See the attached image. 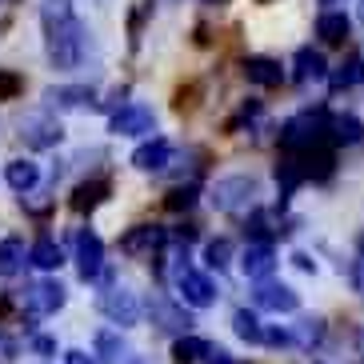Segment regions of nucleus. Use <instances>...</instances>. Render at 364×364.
Masks as SVG:
<instances>
[{
	"mask_svg": "<svg viewBox=\"0 0 364 364\" xmlns=\"http://www.w3.org/2000/svg\"><path fill=\"white\" fill-rule=\"evenodd\" d=\"M21 140L28 144V149L44 152V149H56V144L65 140V129H60V120H56L48 108H41V112L21 117Z\"/></svg>",
	"mask_w": 364,
	"mask_h": 364,
	"instance_id": "obj_6",
	"label": "nucleus"
},
{
	"mask_svg": "<svg viewBox=\"0 0 364 364\" xmlns=\"http://www.w3.org/2000/svg\"><path fill=\"white\" fill-rule=\"evenodd\" d=\"M252 300H257V309H264V312H296L300 309L296 289L280 284V280H260L257 292H252Z\"/></svg>",
	"mask_w": 364,
	"mask_h": 364,
	"instance_id": "obj_12",
	"label": "nucleus"
},
{
	"mask_svg": "<svg viewBox=\"0 0 364 364\" xmlns=\"http://www.w3.org/2000/svg\"><path fill=\"white\" fill-rule=\"evenodd\" d=\"M208 348L213 344L208 341H200V336H181V341H172V364H200L204 356H208Z\"/></svg>",
	"mask_w": 364,
	"mask_h": 364,
	"instance_id": "obj_25",
	"label": "nucleus"
},
{
	"mask_svg": "<svg viewBox=\"0 0 364 364\" xmlns=\"http://www.w3.org/2000/svg\"><path fill=\"white\" fill-rule=\"evenodd\" d=\"M9 309H12V300H9V296H0V316H9Z\"/></svg>",
	"mask_w": 364,
	"mask_h": 364,
	"instance_id": "obj_37",
	"label": "nucleus"
},
{
	"mask_svg": "<svg viewBox=\"0 0 364 364\" xmlns=\"http://www.w3.org/2000/svg\"><path fill=\"white\" fill-rule=\"evenodd\" d=\"M245 76H248V85H260V88L284 85V68H280V60H272V56H248Z\"/></svg>",
	"mask_w": 364,
	"mask_h": 364,
	"instance_id": "obj_16",
	"label": "nucleus"
},
{
	"mask_svg": "<svg viewBox=\"0 0 364 364\" xmlns=\"http://www.w3.org/2000/svg\"><path fill=\"white\" fill-rule=\"evenodd\" d=\"M328 129H332V117L324 112V108H304V112H296V117H289L284 124H280V149L289 152V156L312 152L316 144H324Z\"/></svg>",
	"mask_w": 364,
	"mask_h": 364,
	"instance_id": "obj_2",
	"label": "nucleus"
},
{
	"mask_svg": "<svg viewBox=\"0 0 364 364\" xmlns=\"http://www.w3.org/2000/svg\"><path fill=\"white\" fill-rule=\"evenodd\" d=\"M292 264H296L300 272H316V260H312L309 252H292Z\"/></svg>",
	"mask_w": 364,
	"mask_h": 364,
	"instance_id": "obj_35",
	"label": "nucleus"
},
{
	"mask_svg": "<svg viewBox=\"0 0 364 364\" xmlns=\"http://www.w3.org/2000/svg\"><path fill=\"white\" fill-rule=\"evenodd\" d=\"M65 284L60 280H36V284H28L24 289V304H28V316H53V312L65 309Z\"/></svg>",
	"mask_w": 364,
	"mask_h": 364,
	"instance_id": "obj_10",
	"label": "nucleus"
},
{
	"mask_svg": "<svg viewBox=\"0 0 364 364\" xmlns=\"http://www.w3.org/2000/svg\"><path fill=\"white\" fill-rule=\"evenodd\" d=\"M264 344H277V348H284V344H292V332H289V328H268V332H264Z\"/></svg>",
	"mask_w": 364,
	"mask_h": 364,
	"instance_id": "obj_33",
	"label": "nucleus"
},
{
	"mask_svg": "<svg viewBox=\"0 0 364 364\" xmlns=\"http://www.w3.org/2000/svg\"><path fill=\"white\" fill-rule=\"evenodd\" d=\"M292 65H296V73H292L296 85H312V80H324L328 76V65H324V56L316 48H300Z\"/></svg>",
	"mask_w": 364,
	"mask_h": 364,
	"instance_id": "obj_19",
	"label": "nucleus"
},
{
	"mask_svg": "<svg viewBox=\"0 0 364 364\" xmlns=\"http://www.w3.org/2000/svg\"><path fill=\"white\" fill-rule=\"evenodd\" d=\"M149 316H152V324L161 332H172L176 341L181 336H188V328H193V316L184 312V304H172L168 296H152L149 300Z\"/></svg>",
	"mask_w": 364,
	"mask_h": 364,
	"instance_id": "obj_11",
	"label": "nucleus"
},
{
	"mask_svg": "<svg viewBox=\"0 0 364 364\" xmlns=\"http://www.w3.org/2000/svg\"><path fill=\"white\" fill-rule=\"evenodd\" d=\"M228 257H232V245H228L225 236H216V240H208V248H204V260L213 268H225Z\"/></svg>",
	"mask_w": 364,
	"mask_h": 364,
	"instance_id": "obj_31",
	"label": "nucleus"
},
{
	"mask_svg": "<svg viewBox=\"0 0 364 364\" xmlns=\"http://www.w3.org/2000/svg\"><path fill=\"white\" fill-rule=\"evenodd\" d=\"M240 268H245L248 280H268L272 277V268H277V252L272 245H260V240H248V248L240 252Z\"/></svg>",
	"mask_w": 364,
	"mask_h": 364,
	"instance_id": "obj_13",
	"label": "nucleus"
},
{
	"mask_svg": "<svg viewBox=\"0 0 364 364\" xmlns=\"http://www.w3.org/2000/svg\"><path fill=\"white\" fill-rule=\"evenodd\" d=\"M92 344H97L100 364H129V344H124V336L117 328H100Z\"/></svg>",
	"mask_w": 364,
	"mask_h": 364,
	"instance_id": "obj_18",
	"label": "nucleus"
},
{
	"mask_svg": "<svg viewBox=\"0 0 364 364\" xmlns=\"http://www.w3.org/2000/svg\"><path fill=\"white\" fill-rule=\"evenodd\" d=\"M88 100H92V88H85V85L48 88V92H44V105H48V108H85Z\"/></svg>",
	"mask_w": 364,
	"mask_h": 364,
	"instance_id": "obj_24",
	"label": "nucleus"
},
{
	"mask_svg": "<svg viewBox=\"0 0 364 364\" xmlns=\"http://www.w3.org/2000/svg\"><path fill=\"white\" fill-rule=\"evenodd\" d=\"M324 4H336V0H324Z\"/></svg>",
	"mask_w": 364,
	"mask_h": 364,
	"instance_id": "obj_40",
	"label": "nucleus"
},
{
	"mask_svg": "<svg viewBox=\"0 0 364 364\" xmlns=\"http://www.w3.org/2000/svg\"><path fill=\"white\" fill-rule=\"evenodd\" d=\"M232 332L240 336L245 344H264V324H260V316L257 312H248V309H236L232 312Z\"/></svg>",
	"mask_w": 364,
	"mask_h": 364,
	"instance_id": "obj_26",
	"label": "nucleus"
},
{
	"mask_svg": "<svg viewBox=\"0 0 364 364\" xmlns=\"http://www.w3.org/2000/svg\"><path fill=\"white\" fill-rule=\"evenodd\" d=\"M65 364H97V360H92L85 348H68V353H65Z\"/></svg>",
	"mask_w": 364,
	"mask_h": 364,
	"instance_id": "obj_34",
	"label": "nucleus"
},
{
	"mask_svg": "<svg viewBox=\"0 0 364 364\" xmlns=\"http://www.w3.org/2000/svg\"><path fill=\"white\" fill-rule=\"evenodd\" d=\"M33 353L36 356H53L56 353V341L48 336V332H36V336H33Z\"/></svg>",
	"mask_w": 364,
	"mask_h": 364,
	"instance_id": "obj_32",
	"label": "nucleus"
},
{
	"mask_svg": "<svg viewBox=\"0 0 364 364\" xmlns=\"http://www.w3.org/2000/svg\"><path fill=\"white\" fill-rule=\"evenodd\" d=\"M24 264H28L24 240L21 236H4L0 240V277H16V272H24Z\"/></svg>",
	"mask_w": 364,
	"mask_h": 364,
	"instance_id": "obj_20",
	"label": "nucleus"
},
{
	"mask_svg": "<svg viewBox=\"0 0 364 364\" xmlns=\"http://www.w3.org/2000/svg\"><path fill=\"white\" fill-rule=\"evenodd\" d=\"M41 28H44V56L56 73H73L85 60L88 28L73 12V0H44L41 4Z\"/></svg>",
	"mask_w": 364,
	"mask_h": 364,
	"instance_id": "obj_1",
	"label": "nucleus"
},
{
	"mask_svg": "<svg viewBox=\"0 0 364 364\" xmlns=\"http://www.w3.org/2000/svg\"><path fill=\"white\" fill-rule=\"evenodd\" d=\"M108 193H112V184L105 181V176H88V181H80L73 188V208L76 213H92V208H100V204L108 200Z\"/></svg>",
	"mask_w": 364,
	"mask_h": 364,
	"instance_id": "obj_15",
	"label": "nucleus"
},
{
	"mask_svg": "<svg viewBox=\"0 0 364 364\" xmlns=\"http://www.w3.org/2000/svg\"><path fill=\"white\" fill-rule=\"evenodd\" d=\"M260 4H264V0H260Z\"/></svg>",
	"mask_w": 364,
	"mask_h": 364,
	"instance_id": "obj_41",
	"label": "nucleus"
},
{
	"mask_svg": "<svg viewBox=\"0 0 364 364\" xmlns=\"http://www.w3.org/2000/svg\"><path fill=\"white\" fill-rule=\"evenodd\" d=\"M328 136H332V144H360V140H364V124L353 117V112H336V117H332Z\"/></svg>",
	"mask_w": 364,
	"mask_h": 364,
	"instance_id": "obj_23",
	"label": "nucleus"
},
{
	"mask_svg": "<svg viewBox=\"0 0 364 364\" xmlns=\"http://www.w3.org/2000/svg\"><path fill=\"white\" fill-rule=\"evenodd\" d=\"M24 92V76L12 73V68H0V105L4 100H16Z\"/></svg>",
	"mask_w": 364,
	"mask_h": 364,
	"instance_id": "obj_30",
	"label": "nucleus"
},
{
	"mask_svg": "<svg viewBox=\"0 0 364 364\" xmlns=\"http://www.w3.org/2000/svg\"><path fill=\"white\" fill-rule=\"evenodd\" d=\"M348 33H353V21L344 16V12H321V21H316V36H321L324 44H344L348 41Z\"/></svg>",
	"mask_w": 364,
	"mask_h": 364,
	"instance_id": "obj_21",
	"label": "nucleus"
},
{
	"mask_svg": "<svg viewBox=\"0 0 364 364\" xmlns=\"http://www.w3.org/2000/svg\"><path fill=\"white\" fill-rule=\"evenodd\" d=\"M260 196V181L248 176V172H232V176H220V181L208 188V200H213L216 213H248Z\"/></svg>",
	"mask_w": 364,
	"mask_h": 364,
	"instance_id": "obj_4",
	"label": "nucleus"
},
{
	"mask_svg": "<svg viewBox=\"0 0 364 364\" xmlns=\"http://www.w3.org/2000/svg\"><path fill=\"white\" fill-rule=\"evenodd\" d=\"M356 85H364V56L360 53L348 56V60L332 73V88H356Z\"/></svg>",
	"mask_w": 364,
	"mask_h": 364,
	"instance_id": "obj_28",
	"label": "nucleus"
},
{
	"mask_svg": "<svg viewBox=\"0 0 364 364\" xmlns=\"http://www.w3.org/2000/svg\"><path fill=\"white\" fill-rule=\"evenodd\" d=\"M164 245H168V228H161V225H136L120 236V252H124V257L156 260Z\"/></svg>",
	"mask_w": 364,
	"mask_h": 364,
	"instance_id": "obj_8",
	"label": "nucleus"
},
{
	"mask_svg": "<svg viewBox=\"0 0 364 364\" xmlns=\"http://www.w3.org/2000/svg\"><path fill=\"white\" fill-rule=\"evenodd\" d=\"M204 4H228V0H204Z\"/></svg>",
	"mask_w": 364,
	"mask_h": 364,
	"instance_id": "obj_39",
	"label": "nucleus"
},
{
	"mask_svg": "<svg viewBox=\"0 0 364 364\" xmlns=\"http://www.w3.org/2000/svg\"><path fill=\"white\" fill-rule=\"evenodd\" d=\"M4 181H9L12 193H24V196H28L36 184H41V164H36V161H24V156H21V161H9V164H4Z\"/></svg>",
	"mask_w": 364,
	"mask_h": 364,
	"instance_id": "obj_17",
	"label": "nucleus"
},
{
	"mask_svg": "<svg viewBox=\"0 0 364 364\" xmlns=\"http://www.w3.org/2000/svg\"><path fill=\"white\" fill-rule=\"evenodd\" d=\"M168 161H172V144L164 136L144 140V144L132 152V168H140V172H161V168H168Z\"/></svg>",
	"mask_w": 364,
	"mask_h": 364,
	"instance_id": "obj_14",
	"label": "nucleus"
},
{
	"mask_svg": "<svg viewBox=\"0 0 364 364\" xmlns=\"http://www.w3.org/2000/svg\"><path fill=\"white\" fill-rule=\"evenodd\" d=\"M172 284H176V296H181V304H188V309H213L216 304V284L213 277H204L200 268L188 264V245H181V252H176V260H172Z\"/></svg>",
	"mask_w": 364,
	"mask_h": 364,
	"instance_id": "obj_3",
	"label": "nucleus"
},
{
	"mask_svg": "<svg viewBox=\"0 0 364 364\" xmlns=\"http://www.w3.org/2000/svg\"><path fill=\"white\" fill-rule=\"evenodd\" d=\"M292 341H296L300 348L321 344L324 341V321H321V316H300V321L292 324Z\"/></svg>",
	"mask_w": 364,
	"mask_h": 364,
	"instance_id": "obj_27",
	"label": "nucleus"
},
{
	"mask_svg": "<svg viewBox=\"0 0 364 364\" xmlns=\"http://www.w3.org/2000/svg\"><path fill=\"white\" fill-rule=\"evenodd\" d=\"M156 129V112L149 105H120L112 108V117H108V132L112 136H144V132Z\"/></svg>",
	"mask_w": 364,
	"mask_h": 364,
	"instance_id": "obj_7",
	"label": "nucleus"
},
{
	"mask_svg": "<svg viewBox=\"0 0 364 364\" xmlns=\"http://www.w3.org/2000/svg\"><path fill=\"white\" fill-rule=\"evenodd\" d=\"M196 184H184V188H172L168 193V200H164V208H168V213H184V208H193L196 204Z\"/></svg>",
	"mask_w": 364,
	"mask_h": 364,
	"instance_id": "obj_29",
	"label": "nucleus"
},
{
	"mask_svg": "<svg viewBox=\"0 0 364 364\" xmlns=\"http://www.w3.org/2000/svg\"><path fill=\"white\" fill-rule=\"evenodd\" d=\"M0 344H4V341H0Z\"/></svg>",
	"mask_w": 364,
	"mask_h": 364,
	"instance_id": "obj_42",
	"label": "nucleus"
},
{
	"mask_svg": "<svg viewBox=\"0 0 364 364\" xmlns=\"http://www.w3.org/2000/svg\"><path fill=\"white\" fill-rule=\"evenodd\" d=\"M356 12H360V21H364V0H360V4H356Z\"/></svg>",
	"mask_w": 364,
	"mask_h": 364,
	"instance_id": "obj_38",
	"label": "nucleus"
},
{
	"mask_svg": "<svg viewBox=\"0 0 364 364\" xmlns=\"http://www.w3.org/2000/svg\"><path fill=\"white\" fill-rule=\"evenodd\" d=\"M97 309H100V316H108V321L120 324V328H132V324L140 321V300H136V292L124 289V284H108L97 296Z\"/></svg>",
	"mask_w": 364,
	"mask_h": 364,
	"instance_id": "obj_5",
	"label": "nucleus"
},
{
	"mask_svg": "<svg viewBox=\"0 0 364 364\" xmlns=\"http://www.w3.org/2000/svg\"><path fill=\"white\" fill-rule=\"evenodd\" d=\"M76 272H80V280L105 277V240L92 228H80L76 232Z\"/></svg>",
	"mask_w": 364,
	"mask_h": 364,
	"instance_id": "obj_9",
	"label": "nucleus"
},
{
	"mask_svg": "<svg viewBox=\"0 0 364 364\" xmlns=\"http://www.w3.org/2000/svg\"><path fill=\"white\" fill-rule=\"evenodd\" d=\"M28 264L44 268V272H56V268L65 264V252H60V245L56 240H48V236H41L33 248H28Z\"/></svg>",
	"mask_w": 364,
	"mask_h": 364,
	"instance_id": "obj_22",
	"label": "nucleus"
},
{
	"mask_svg": "<svg viewBox=\"0 0 364 364\" xmlns=\"http://www.w3.org/2000/svg\"><path fill=\"white\" fill-rule=\"evenodd\" d=\"M356 356H360V360H364V328L356 332Z\"/></svg>",
	"mask_w": 364,
	"mask_h": 364,
	"instance_id": "obj_36",
	"label": "nucleus"
}]
</instances>
